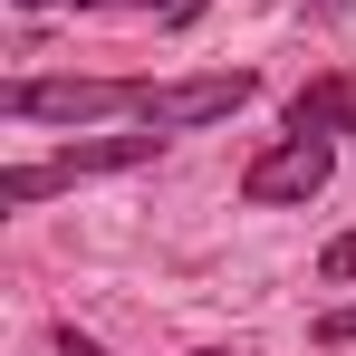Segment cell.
Masks as SVG:
<instances>
[{"label": "cell", "mask_w": 356, "mask_h": 356, "mask_svg": "<svg viewBox=\"0 0 356 356\" xmlns=\"http://www.w3.org/2000/svg\"><path fill=\"white\" fill-rule=\"evenodd\" d=\"M289 135H356V77H308L289 97Z\"/></svg>", "instance_id": "cell-5"}, {"label": "cell", "mask_w": 356, "mask_h": 356, "mask_svg": "<svg viewBox=\"0 0 356 356\" xmlns=\"http://www.w3.org/2000/svg\"><path fill=\"white\" fill-rule=\"evenodd\" d=\"M164 135L145 125V135H97V145H67V154H49V164H10L0 174V202L10 212H29V202H49V193H67V183H87V174H125V164H145Z\"/></svg>", "instance_id": "cell-2"}, {"label": "cell", "mask_w": 356, "mask_h": 356, "mask_svg": "<svg viewBox=\"0 0 356 356\" xmlns=\"http://www.w3.org/2000/svg\"><path fill=\"white\" fill-rule=\"evenodd\" d=\"M116 10H174V19H193V0H116Z\"/></svg>", "instance_id": "cell-9"}, {"label": "cell", "mask_w": 356, "mask_h": 356, "mask_svg": "<svg viewBox=\"0 0 356 356\" xmlns=\"http://www.w3.org/2000/svg\"><path fill=\"white\" fill-rule=\"evenodd\" d=\"M58 356H106L97 337H77V327H58Z\"/></svg>", "instance_id": "cell-8"}, {"label": "cell", "mask_w": 356, "mask_h": 356, "mask_svg": "<svg viewBox=\"0 0 356 356\" xmlns=\"http://www.w3.org/2000/svg\"><path fill=\"white\" fill-rule=\"evenodd\" d=\"M250 97H260L250 67H232V77H174V87L145 97V125L154 135H183V125H212V116H232V106H250Z\"/></svg>", "instance_id": "cell-4"}, {"label": "cell", "mask_w": 356, "mask_h": 356, "mask_svg": "<svg viewBox=\"0 0 356 356\" xmlns=\"http://www.w3.org/2000/svg\"><path fill=\"white\" fill-rule=\"evenodd\" d=\"M327 164H337V154H327V135H280L270 154H250L241 202H260V212H270V202H308V193L327 183Z\"/></svg>", "instance_id": "cell-3"}, {"label": "cell", "mask_w": 356, "mask_h": 356, "mask_svg": "<svg viewBox=\"0 0 356 356\" xmlns=\"http://www.w3.org/2000/svg\"><path fill=\"white\" fill-rule=\"evenodd\" d=\"M318 347H356V298H347V308H327V318H318Z\"/></svg>", "instance_id": "cell-6"}, {"label": "cell", "mask_w": 356, "mask_h": 356, "mask_svg": "<svg viewBox=\"0 0 356 356\" xmlns=\"http://www.w3.org/2000/svg\"><path fill=\"white\" fill-rule=\"evenodd\" d=\"M318 270H327V280L347 289V280H356V232H347V241H327V260H318Z\"/></svg>", "instance_id": "cell-7"}, {"label": "cell", "mask_w": 356, "mask_h": 356, "mask_svg": "<svg viewBox=\"0 0 356 356\" xmlns=\"http://www.w3.org/2000/svg\"><path fill=\"white\" fill-rule=\"evenodd\" d=\"M19 10H58V0H19Z\"/></svg>", "instance_id": "cell-10"}, {"label": "cell", "mask_w": 356, "mask_h": 356, "mask_svg": "<svg viewBox=\"0 0 356 356\" xmlns=\"http://www.w3.org/2000/svg\"><path fill=\"white\" fill-rule=\"evenodd\" d=\"M154 77H10L0 116L10 125H97V116H145Z\"/></svg>", "instance_id": "cell-1"}]
</instances>
